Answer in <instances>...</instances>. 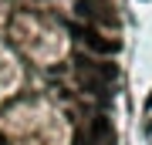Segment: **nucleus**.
Returning <instances> with one entry per match:
<instances>
[{"mask_svg":"<svg viewBox=\"0 0 152 145\" xmlns=\"http://www.w3.org/2000/svg\"><path fill=\"white\" fill-rule=\"evenodd\" d=\"M75 10H78V17H95V14H98L91 0H78V4H75Z\"/></svg>","mask_w":152,"mask_h":145,"instance_id":"7ed1b4c3","label":"nucleus"},{"mask_svg":"<svg viewBox=\"0 0 152 145\" xmlns=\"http://www.w3.org/2000/svg\"><path fill=\"white\" fill-rule=\"evenodd\" d=\"M68 31H71V37H78V41H88V37H91V31L81 27V24H68Z\"/></svg>","mask_w":152,"mask_h":145,"instance_id":"20e7f679","label":"nucleus"},{"mask_svg":"<svg viewBox=\"0 0 152 145\" xmlns=\"http://www.w3.org/2000/svg\"><path fill=\"white\" fill-rule=\"evenodd\" d=\"M145 108H149V111H152V91H149V98H145Z\"/></svg>","mask_w":152,"mask_h":145,"instance_id":"39448f33","label":"nucleus"},{"mask_svg":"<svg viewBox=\"0 0 152 145\" xmlns=\"http://www.w3.org/2000/svg\"><path fill=\"white\" fill-rule=\"evenodd\" d=\"M115 142V132H112V122L105 115H95L91 118V145H112Z\"/></svg>","mask_w":152,"mask_h":145,"instance_id":"f257e3e1","label":"nucleus"},{"mask_svg":"<svg viewBox=\"0 0 152 145\" xmlns=\"http://www.w3.org/2000/svg\"><path fill=\"white\" fill-rule=\"evenodd\" d=\"M85 44H88V47H91L95 54H118V47H122L118 41H102V37H98L95 31H91V37H88Z\"/></svg>","mask_w":152,"mask_h":145,"instance_id":"f03ea898","label":"nucleus"}]
</instances>
